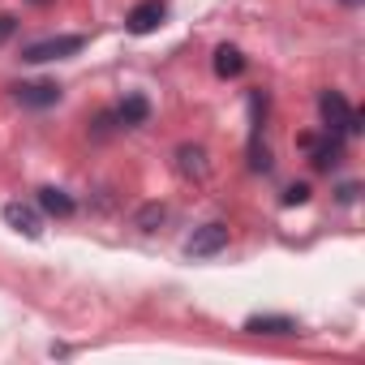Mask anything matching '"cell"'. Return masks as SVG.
<instances>
[{"instance_id": "6da1fadb", "label": "cell", "mask_w": 365, "mask_h": 365, "mask_svg": "<svg viewBox=\"0 0 365 365\" xmlns=\"http://www.w3.org/2000/svg\"><path fill=\"white\" fill-rule=\"evenodd\" d=\"M86 48V35H52V39H35L22 48V61L26 65H48V61H65V56H78Z\"/></svg>"}, {"instance_id": "7a4b0ae2", "label": "cell", "mask_w": 365, "mask_h": 365, "mask_svg": "<svg viewBox=\"0 0 365 365\" xmlns=\"http://www.w3.org/2000/svg\"><path fill=\"white\" fill-rule=\"evenodd\" d=\"M220 250H228V224H202L185 241V254L190 258H215Z\"/></svg>"}, {"instance_id": "3957f363", "label": "cell", "mask_w": 365, "mask_h": 365, "mask_svg": "<svg viewBox=\"0 0 365 365\" xmlns=\"http://www.w3.org/2000/svg\"><path fill=\"white\" fill-rule=\"evenodd\" d=\"M163 18H168V5H163V0H142V5L129 9L125 26H129V35H150V31L163 26Z\"/></svg>"}, {"instance_id": "277c9868", "label": "cell", "mask_w": 365, "mask_h": 365, "mask_svg": "<svg viewBox=\"0 0 365 365\" xmlns=\"http://www.w3.org/2000/svg\"><path fill=\"white\" fill-rule=\"evenodd\" d=\"M301 146L309 150V163H314L318 172H331V168L339 163V155H344V146H339V133H335V138L327 133L322 142H318L314 133H301Z\"/></svg>"}, {"instance_id": "5b68a950", "label": "cell", "mask_w": 365, "mask_h": 365, "mask_svg": "<svg viewBox=\"0 0 365 365\" xmlns=\"http://www.w3.org/2000/svg\"><path fill=\"white\" fill-rule=\"evenodd\" d=\"M318 112H322V125H327V133H348L352 108H348V99H344L339 91H327V95L318 99Z\"/></svg>"}, {"instance_id": "8992f818", "label": "cell", "mask_w": 365, "mask_h": 365, "mask_svg": "<svg viewBox=\"0 0 365 365\" xmlns=\"http://www.w3.org/2000/svg\"><path fill=\"white\" fill-rule=\"evenodd\" d=\"M14 99L22 108H52V103H61V86L56 82H22V86H14Z\"/></svg>"}, {"instance_id": "52a82bcc", "label": "cell", "mask_w": 365, "mask_h": 365, "mask_svg": "<svg viewBox=\"0 0 365 365\" xmlns=\"http://www.w3.org/2000/svg\"><path fill=\"white\" fill-rule=\"evenodd\" d=\"M5 224L9 228H18L22 237H31V241H39L43 237V215L35 211V207H26V202H9L5 207Z\"/></svg>"}, {"instance_id": "ba28073f", "label": "cell", "mask_w": 365, "mask_h": 365, "mask_svg": "<svg viewBox=\"0 0 365 365\" xmlns=\"http://www.w3.org/2000/svg\"><path fill=\"white\" fill-rule=\"evenodd\" d=\"M176 172L185 176V180H207V172H211L207 150H202V146H194V142L176 146Z\"/></svg>"}, {"instance_id": "9c48e42d", "label": "cell", "mask_w": 365, "mask_h": 365, "mask_svg": "<svg viewBox=\"0 0 365 365\" xmlns=\"http://www.w3.org/2000/svg\"><path fill=\"white\" fill-rule=\"evenodd\" d=\"M241 331L245 335H297V318H288V314H254V318H245Z\"/></svg>"}, {"instance_id": "30bf717a", "label": "cell", "mask_w": 365, "mask_h": 365, "mask_svg": "<svg viewBox=\"0 0 365 365\" xmlns=\"http://www.w3.org/2000/svg\"><path fill=\"white\" fill-rule=\"evenodd\" d=\"M112 116H116V129H138V125H146V116H150V99H146V95H125Z\"/></svg>"}, {"instance_id": "8fae6325", "label": "cell", "mask_w": 365, "mask_h": 365, "mask_svg": "<svg viewBox=\"0 0 365 365\" xmlns=\"http://www.w3.org/2000/svg\"><path fill=\"white\" fill-rule=\"evenodd\" d=\"M39 211L43 215H73V198L65 194V190H56V185H48V190H39Z\"/></svg>"}, {"instance_id": "7c38bea8", "label": "cell", "mask_w": 365, "mask_h": 365, "mask_svg": "<svg viewBox=\"0 0 365 365\" xmlns=\"http://www.w3.org/2000/svg\"><path fill=\"white\" fill-rule=\"evenodd\" d=\"M245 69V56H241V48H232V43H220L215 48V73L220 78H237Z\"/></svg>"}, {"instance_id": "4fadbf2b", "label": "cell", "mask_w": 365, "mask_h": 365, "mask_svg": "<svg viewBox=\"0 0 365 365\" xmlns=\"http://www.w3.org/2000/svg\"><path fill=\"white\" fill-rule=\"evenodd\" d=\"M163 220H168V207H163V202H146V207L138 211V228H142V232H159Z\"/></svg>"}, {"instance_id": "5bb4252c", "label": "cell", "mask_w": 365, "mask_h": 365, "mask_svg": "<svg viewBox=\"0 0 365 365\" xmlns=\"http://www.w3.org/2000/svg\"><path fill=\"white\" fill-rule=\"evenodd\" d=\"M301 202H309V185H288L284 190V207H301Z\"/></svg>"}, {"instance_id": "9a60e30c", "label": "cell", "mask_w": 365, "mask_h": 365, "mask_svg": "<svg viewBox=\"0 0 365 365\" xmlns=\"http://www.w3.org/2000/svg\"><path fill=\"white\" fill-rule=\"evenodd\" d=\"M14 31H18V18H14V14H0V43H5Z\"/></svg>"}, {"instance_id": "2e32d148", "label": "cell", "mask_w": 365, "mask_h": 365, "mask_svg": "<svg viewBox=\"0 0 365 365\" xmlns=\"http://www.w3.org/2000/svg\"><path fill=\"white\" fill-rule=\"evenodd\" d=\"M356 198V185H339V202H352Z\"/></svg>"}, {"instance_id": "e0dca14e", "label": "cell", "mask_w": 365, "mask_h": 365, "mask_svg": "<svg viewBox=\"0 0 365 365\" xmlns=\"http://www.w3.org/2000/svg\"><path fill=\"white\" fill-rule=\"evenodd\" d=\"M31 5H52V0H31Z\"/></svg>"}, {"instance_id": "ac0fdd59", "label": "cell", "mask_w": 365, "mask_h": 365, "mask_svg": "<svg viewBox=\"0 0 365 365\" xmlns=\"http://www.w3.org/2000/svg\"><path fill=\"white\" fill-rule=\"evenodd\" d=\"M344 5H356V0H344Z\"/></svg>"}]
</instances>
